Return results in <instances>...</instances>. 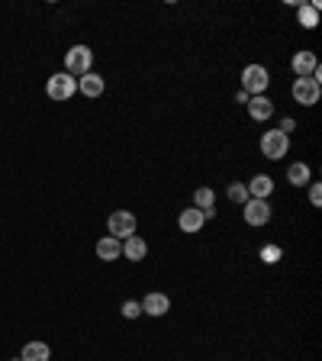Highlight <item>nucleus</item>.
Wrapping results in <instances>:
<instances>
[{"instance_id": "7", "label": "nucleus", "mask_w": 322, "mask_h": 361, "mask_svg": "<svg viewBox=\"0 0 322 361\" xmlns=\"http://www.w3.org/2000/svg\"><path fill=\"white\" fill-rule=\"evenodd\" d=\"M271 216H274L271 200H252V197H248V203L242 207V219H245L248 226H254V229L268 226V223H271Z\"/></svg>"}, {"instance_id": "9", "label": "nucleus", "mask_w": 322, "mask_h": 361, "mask_svg": "<svg viewBox=\"0 0 322 361\" xmlns=\"http://www.w3.org/2000/svg\"><path fill=\"white\" fill-rule=\"evenodd\" d=\"M139 307H142V316H152V319H161L164 313L171 310V297L161 294V290H148V294L139 300Z\"/></svg>"}, {"instance_id": "19", "label": "nucleus", "mask_w": 322, "mask_h": 361, "mask_svg": "<svg viewBox=\"0 0 322 361\" xmlns=\"http://www.w3.org/2000/svg\"><path fill=\"white\" fill-rule=\"evenodd\" d=\"M190 207H197V210H216V191L213 187H197L194 191V197H190Z\"/></svg>"}, {"instance_id": "24", "label": "nucleus", "mask_w": 322, "mask_h": 361, "mask_svg": "<svg viewBox=\"0 0 322 361\" xmlns=\"http://www.w3.org/2000/svg\"><path fill=\"white\" fill-rule=\"evenodd\" d=\"M277 129H280L284 135H293V129H297V119H293V117H280Z\"/></svg>"}, {"instance_id": "11", "label": "nucleus", "mask_w": 322, "mask_h": 361, "mask_svg": "<svg viewBox=\"0 0 322 361\" xmlns=\"http://www.w3.org/2000/svg\"><path fill=\"white\" fill-rule=\"evenodd\" d=\"M245 110H248V117L254 119V123H268V119L274 117V101L268 97V94H261V97H248V103H245Z\"/></svg>"}, {"instance_id": "16", "label": "nucleus", "mask_w": 322, "mask_h": 361, "mask_svg": "<svg viewBox=\"0 0 322 361\" xmlns=\"http://www.w3.org/2000/svg\"><path fill=\"white\" fill-rule=\"evenodd\" d=\"M97 258L100 261H119L123 258V242L113 235H100L97 239Z\"/></svg>"}, {"instance_id": "13", "label": "nucleus", "mask_w": 322, "mask_h": 361, "mask_svg": "<svg viewBox=\"0 0 322 361\" xmlns=\"http://www.w3.org/2000/svg\"><path fill=\"white\" fill-rule=\"evenodd\" d=\"M274 177L271 175H254L252 181H245V191L252 200H271V193H274Z\"/></svg>"}, {"instance_id": "26", "label": "nucleus", "mask_w": 322, "mask_h": 361, "mask_svg": "<svg viewBox=\"0 0 322 361\" xmlns=\"http://www.w3.org/2000/svg\"><path fill=\"white\" fill-rule=\"evenodd\" d=\"M13 361H20V358H13Z\"/></svg>"}, {"instance_id": "3", "label": "nucleus", "mask_w": 322, "mask_h": 361, "mask_svg": "<svg viewBox=\"0 0 322 361\" xmlns=\"http://www.w3.org/2000/svg\"><path fill=\"white\" fill-rule=\"evenodd\" d=\"M139 233V216L132 210H113L107 216V235L119 239V242H126L129 235Z\"/></svg>"}, {"instance_id": "20", "label": "nucleus", "mask_w": 322, "mask_h": 361, "mask_svg": "<svg viewBox=\"0 0 322 361\" xmlns=\"http://www.w3.org/2000/svg\"><path fill=\"white\" fill-rule=\"evenodd\" d=\"M226 200H229V203H236V207H245V203H248L245 181H232V184L226 187Z\"/></svg>"}, {"instance_id": "23", "label": "nucleus", "mask_w": 322, "mask_h": 361, "mask_svg": "<svg viewBox=\"0 0 322 361\" xmlns=\"http://www.w3.org/2000/svg\"><path fill=\"white\" fill-rule=\"evenodd\" d=\"M306 191H309V203H313V207H322V187H319V181H309V184H306Z\"/></svg>"}, {"instance_id": "17", "label": "nucleus", "mask_w": 322, "mask_h": 361, "mask_svg": "<svg viewBox=\"0 0 322 361\" xmlns=\"http://www.w3.org/2000/svg\"><path fill=\"white\" fill-rule=\"evenodd\" d=\"M287 181L290 187H306L313 181V168L306 165V161H290L287 165Z\"/></svg>"}, {"instance_id": "21", "label": "nucleus", "mask_w": 322, "mask_h": 361, "mask_svg": "<svg viewBox=\"0 0 322 361\" xmlns=\"http://www.w3.org/2000/svg\"><path fill=\"white\" fill-rule=\"evenodd\" d=\"M258 258H261L264 265H277V261L284 258V249H280L277 242H268V245H261V252H258Z\"/></svg>"}, {"instance_id": "15", "label": "nucleus", "mask_w": 322, "mask_h": 361, "mask_svg": "<svg viewBox=\"0 0 322 361\" xmlns=\"http://www.w3.org/2000/svg\"><path fill=\"white\" fill-rule=\"evenodd\" d=\"M145 255H148V239H142V235H129L126 242H123V258L132 261V265H139V261H145Z\"/></svg>"}, {"instance_id": "6", "label": "nucleus", "mask_w": 322, "mask_h": 361, "mask_svg": "<svg viewBox=\"0 0 322 361\" xmlns=\"http://www.w3.org/2000/svg\"><path fill=\"white\" fill-rule=\"evenodd\" d=\"M45 94H49V101H55V103L71 101L77 94V78H71L68 71H59V75H52L49 81H45Z\"/></svg>"}, {"instance_id": "25", "label": "nucleus", "mask_w": 322, "mask_h": 361, "mask_svg": "<svg viewBox=\"0 0 322 361\" xmlns=\"http://www.w3.org/2000/svg\"><path fill=\"white\" fill-rule=\"evenodd\" d=\"M236 103H248V94L245 91H236Z\"/></svg>"}, {"instance_id": "14", "label": "nucleus", "mask_w": 322, "mask_h": 361, "mask_svg": "<svg viewBox=\"0 0 322 361\" xmlns=\"http://www.w3.org/2000/svg\"><path fill=\"white\" fill-rule=\"evenodd\" d=\"M319 13H322L319 0H309V3H306V0H300V3H297V23L303 26V29H309V33H313L316 26H319Z\"/></svg>"}, {"instance_id": "12", "label": "nucleus", "mask_w": 322, "mask_h": 361, "mask_svg": "<svg viewBox=\"0 0 322 361\" xmlns=\"http://www.w3.org/2000/svg\"><path fill=\"white\" fill-rule=\"evenodd\" d=\"M103 91H107V81H103L97 71H87V75L77 78V94H84L87 101H97V97H103Z\"/></svg>"}, {"instance_id": "8", "label": "nucleus", "mask_w": 322, "mask_h": 361, "mask_svg": "<svg viewBox=\"0 0 322 361\" xmlns=\"http://www.w3.org/2000/svg\"><path fill=\"white\" fill-rule=\"evenodd\" d=\"M290 71L293 78H313L319 71V59H316L313 49H300L293 52V59H290Z\"/></svg>"}, {"instance_id": "18", "label": "nucleus", "mask_w": 322, "mask_h": 361, "mask_svg": "<svg viewBox=\"0 0 322 361\" xmlns=\"http://www.w3.org/2000/svg\"><path fill=\"white\" fill-rule=\"evenodd\" d=\"M20 361H52V348L45 342H39V339H33V342L23 345Z\"/></svg>"}, {"instance_id": "4", "label": "nucleus", "mask_w": 322, "mask_h": 361, "mask_svg": "<svg viewBox=\"0 0 322 361\" xmlns=\"http://www.w3.org/2000/svg\"><path fill=\"white\" fill-rule=\"evenodd\" d=\"M290 97L297 107H316L322 97V84L316 78H293V84H290Z\"/></svg>"}, {"instance_id": "2", "label": "nucleus", "mask_w": 322, "mask_h": 361, "mask_svg": "<svg viewBox=\"0 0 322 361\" xmlns=\"http://www.w3.org/2000/svg\"><path fill=\"white\" fill-rule=\"evenodd\" d=\"M258 149L268 161H284L290 155V135H284L280 129H264Z\"/></svg>"}, {"instance_id": "22", "label": "nucleus", "mask_w": 322, "mask_h": 361, "mask_svg": "<svg viewBox=\"0 0 322 361\" xmlns=\"http://www.w3.org/2000/svg\"><path fill=\"white\" fill-rule=\"evenodd\" d=\"M119 313H123V319H139L142 316V307H139V300H123Z\"/></svg>"}, {"instance_id": "1", "label": "nucleus", "mask_w": 322, "mask_h": 361, "mask_svg": "<svg viewBox=\"0 0 322 361\" xmlns=\"http://www.w3.org/2000/svg\"><path fill=\"white\" fill-rule=\"evenodd\" d=\"M268 87H271V71L264 65L252 61V65L242 68V87L238 91H245L248 97H261V94H268Z\"/></svg>"}, {"instance_id": "10", "label": "nucleus", "mask_w": 322, "mask_h": 361, "mask_svg": "<svg viewBox=\"0 0 322 361\" xmlns=\"http://www.w3.org/2000/svg\"><path fill=\"white\" fill-rule=\"evenodd\" d=\"M206 226V216L204 210H197V207H184V210L178 213V229L187 235H197V233H204Z\"/></svg>"}, {"instance_id": "5", "label": "nucleus", "mask_w": 322, "mask_h": 361, "mask_svg": "<svg viewBox=\"0 0 322 361\" xmlns=\"http://www.w3.org/2000/svg\"><path fill=\"white\" fill-rule=\"evenodd\" d=\"M65 71H68L71 78H81V75H87V71H93L91 45H71V49L65 52Z\"/></svg>"}]
</instances>
